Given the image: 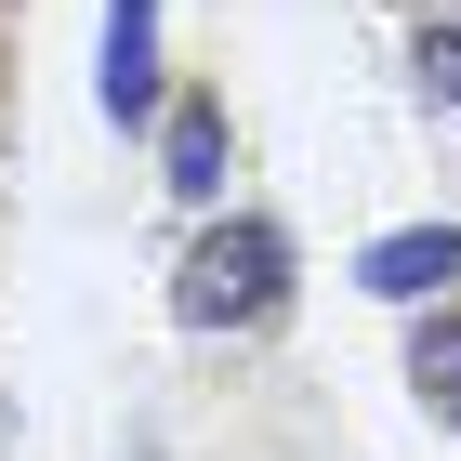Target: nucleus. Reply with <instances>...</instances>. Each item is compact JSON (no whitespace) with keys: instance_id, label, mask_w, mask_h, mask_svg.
Instances as JSON below:
<instances>
[{"instance_id":"obj_1","label":"nucleus","mask_w":461,"mask_h":461,"mask_svg":"<svg viewBox=\"0 0 461 461\" xmlns=\"http://www.w3.org/2000/svg\"><path fill=\"white\" fill-rule=\"evenodd\" d=\"M277 303H290V238H277L264 212L212 224V238L185 250V290H172L185 330H250V317H277Z\"/></svg>"},{"instance_id":"obj_2","label":"nucleus","mask_w":461,"mask_h":461,"mask_svg":"<svg viewBox=\"0 0 461 461\" xmlns=\"http://www.w3.org/2000/svg\"><path fill=\"white\" fill-rule=\"evenodd\" d=\"M356 277L383 290V303H435V290H461V224H409V238H369V250H356Z\"/></svg>"},{"instance_id":"obj_3","label":"nucleus","mask_w":461,"mask_h":461,"mask_svg":"<svg viewBox=\"0 0 461 461\" xmlns=\"http://www.w3.org/2000/svg\"><path fill=\"white\" fill-rule=\"evenodd\" d=\"M106 119H158V0H106Z\"/></svg>"},{"instance_id":"obj_4","label":"nucleus","mask_w":461,"mask_h":461,"mask_svg":"<svg viewBox=\"0 0 461 461\" xmlns=\"http://www.w3.org/2000/svg\"><path fill=\"white\" fill-rule=\"evenodd\" d=\"M158 158H172V172H158L172 198H212V185H224V106H212V93H185V106L158 119Z\"/></svg>"},{"instance_id":"obj_5","label":"nucleus","mask_w":461,"mask_h":461,"mask_svg":"<svg viewBox=\"0 0 461 461\" xmlns=\"http://www.w3.org/2000/svg\"><path fill=\"white\" fill-rule=\"evenodd\" d=\"M409 383H422L435 422H461V317H422V343H409Z\"/></svg>"},{"instance_id":"obj_6","label":"nucleus","mask_w":461,"mask_h":461,"mask_svg":"<svg viewBox=\"0 0 461 461\" xmlns=\"http://www.w3.org/2000/svg\"><path fill=\"white\" fill-rule=\"evenodd\" d=\"M422 67L448 79V106H461V27H435V40H422Z\"/></svg>"}]
</instances>
